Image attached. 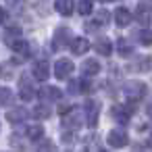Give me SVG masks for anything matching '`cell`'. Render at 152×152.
<instances>
[{
  "instance_id": "ba28073f",
  "label": "cell",
  "mask_w": 152,
  "mask_h": 152,
  "mask_svg": "<svg viewBox=\"0 0 152 152\" xmlns=\"http://www.w3.org/2000/svg\"><path fill=\"white\" fill-rule=\"evenodd\" d=\"M19 96L23 100H34V96H36V92H34V88H31L27 77H21V81H19Z\"/></svg>"
},
{
  "instance_id": "ac0fdd59",
  "label": "cell",
  "mask_w": 152,
  "mask_h": 152,
  "mask_svg": "<svg viewBox=\"0 0 152 152\" xmlns=\"http://www.w3.org/2000/svg\"><path fill=\"white\" fill-rule=\"evenodd\" d=\"M13 52L21 54L23 58H25V56H29V44H27V42H23V40H17V42L13 44Z\"/></svg>"
},
{
  "instance_id": "5bb4252c",
  "label": "cell",
  "mask_w": 152,
  "mask_h": 152,
  "mask_svg": "<svg viewBox=\"0 0 152 152\" xmlns=\"http://www.w3.org/2000/svg\"><path fill=\"white\" fill-rule=\"evenodd\" d=\"M40 96H42L44 100H52V102H58V100L63 98V92H61L58 88H42Z\"/></svg>"
},
{
  "instance_id": "6da1fadb",
  "label": "cell",
  "mask_w": 152,
  "mask_h": 152,
  "mask_svg": "<svg viewBox=\"0 0 152 152\" xmlns=\"http://www.w3.org/2000/svg\"><path fill=\"white\" fill-rule=\"evenodd\" d=\"M106 142H108L110 148H123V146L129 144V137H127V133H125L123 129H113V131L106 135Z\"/></svg>"
},
{
  "instance_id": "83f0119b",
  "label": "cell",
  "mask_w": 152,
  "mask_h": 152,
  "mask_svg": "<svg viewBox=\"0 0 152 152\" xmlns=\"http://www.w3.org/2000/svg\"><path fill=\"white\" fill-rule=\"evenodd\" d=\"M75 9H77L81 15H90V13H92V2H77Z\"/></svg>"
},
{
  "instance_id": "2e32d148",
  "label": "cell",
  "mask_w": 152,
  "mask_h": 152,
  "mask_svg": "<svg viewBox=\"0 0 152 152\" xmlns=\"http://www.w3.org/2000/svg\"><path fill=\"white\" fill-rule=\"evenodd\" d=\"M54 9H56V13H58V15H63V17H69V15L73 13L75 4H73V2H69V0H58V2L54 4Z\"/></svg>"
},
{
  "instance_id": "52a82bcc",
  "label": "cell",
  "mask_w": 152,
  "mask_h": 152,
  "mask_svg": "<svg viewBox=\"0 0 152 152\" xmlns=\"http://www.w3.org/2000/svg\"><path fill=\"white\" fill-rule=\"evenodd\" d=\"M48 75H50L48 63H46V61H38V63L34 65V77H36L38 81H46Z\"/></svg>"
},
{
  "instance_id": "9a60e30c",
  "label": "cell",
  "mask_w": 152,
  "mask_h": 152,
  "mask_svg": "<svg viewBox=\"0 0 152 152\" xmlns=\"http://www.w3.org/2000/svg\"><path fill=\"white\" fill-rule=\"evenodd\" d=\"M7 119L11 121V123H21V121H25L27 119V110L25 108H11L9 113H7Z\"/></svg>"
},
{
  "instance_id": "5b68a950",
  "label": "cell",
  "mask_w": 152,
  "mask_h": 152,
  "mask_svg": "<svg viewBox=\"0 0 152 152\" xmlns=\"http://www.w3.org/2000/svg\"><path fill=\"white\" fill-rule=\"evenodd\" d=\"M98 110H100V106H98L96 100H88L86 102V113H88V125L90 127H96V123H98Z\"/></svg>"
},
{
  "instance_id": "4fadbf2b",
  "label": "cell",
  "mask_w": 152,
  "mask_h": 152,
  "mask_svg": "<svg viewBox=\"0 0 152 152\" xmlns=\"http://www.w3.org/2000/svg\"><path fill=\"white\" fill-rule=\"evenodd\" d=\"M150 65H152V58H150V56H140V58H135V63L131 65V71L146 73V71H150Z\"/></svg>"
},
{
  "instance_id": "484cf974",
  "label": "cell",
  "mask_w": 152,
  "mask_h": 152,
  "mask_svg": "<svg viewBox=\"0 0 152 152\" xmlns=\"http://www.w3.org/2000/svg\"><path fill=\"white\" fill-rule=\"evenodd\" d=\"M38 152H56V146H54L50 140H44V142L38 146Z\"/></svg>"
},
{
  "instance_id": "30bf717a",
  "label": "cell",
  "mask_w": 152,
  "mask_h": 152,
  "mask_svg": "<svg viewBox=\"0 0 152 152\" xmlns=\"http://www.w3.org/2000/svg\"><path fill=\"white\" fill-rule=\"evenodd\" d=\"M125 92H127L131 98H140L142 94H146V86H144L142 81H129V83L125 86Z\"/></svg>"
},
{
  "instance_id": "3957f363",
  "label": "cell",
  "mask_w": 152,
  "mask_h": 152,
  "mask_svg": "<svg viewBox=\"0 0 152 152\" xmlns=\"http://www.w3.org/2000/svg\"><path fill=\"white\" fill-rule=\"evenodd\" d=\"M71 73H73V63H71L69 58L56 61V65H54V75H56L58 79H67Z\"/></svg>"
},
{
  "instance_id": "f546056e",
  "label": "cell",
  "mask_w": 152,
  "mask_h": 152,
  "mask_svg": "<svg viewBox=\"0 0 152 152\" xmlns=\"http://www.w3.org/2000/svg\"><path fill=\"white\" fill-rule=\"evenodd\" d=\"M69 92H71V94H77V92H81V81L73 79V81L69 83Z\"/></svg>"
},
{
  "instance_id": "1f68e13d",
  "label": "cell",
  "mask_w": 152,
  "mask_h": 152,
  "mask_svg": "<svg viewBox=\"0 0 152 152\" xmlns=\"http://www.w3.org/2000/svg\"><path fill=\"white\" fill-rule=\"evenodd\" d=\"M148 115H150V117H152V106H148Z\"/></svg>"
},
{
  "instance_id": "4dcf8cb0",
  "label": "cell",
  "mask_w": 152,
  "mask_h": 152,
  "mask_svg": "<svg viewBox=\"0 0 152 152\" xmlns=\"http://www.w3.org/2000/svg\"><path fill=\"white\" fill-rule=\"evenodd\" d=\"M7 21V13H4V9L0 7V23H4Z\"/></svg>"
},
{
  "instance_id": "4316f807",
  "label": "cell",
  "mask_w": 152,
  "mask_h": 152,
  "mask_svg": "<svg viewBox=\"0 0 152 152\" xmlns=\"http://www.w3.org/2000/svg\"><path fill=\"white\" fill-rule=\"evenodd\" d=\"M137 38H140V42H142V44H146V46H148V44H152V31H150V29L140 31V34H137Z\"/></svg>"
},
{
  "instance_id": "ffe728a7",
  "label": "cell",
  "mask_w": 152,
  "mask_h": 152,
  "mask_svg": "<svg viewBox=\"0 0 152 152\" xmlns=\"http://www.w3.org/2000/svg\"><path fill=\"white\" fill-rule=\"evenodd\" d=\"M19 36H21V31H19V27H11V29H9V31L4 34V42L13 46V44H15V42L19 40Z\"/></svg>"
},
{
  "instance_id": "44dd1931",
  "label": "cell",
  "mask_w": 152,
  "mask_h": 152,
  "mask_svg": "<svg viewBox=\"0 0 152 152\" xmlns=\"http://www.w3.org/2000/svg\"><path fill=\"white\" fill-rule=\"evenodd\" d=\"M113 119L115 121H121V123H125L127 119H129V115H127V110L125 108H121V106H113Z\"/></svg>"
},
{
  "instance_id": "7a4b0ae2",
  "label": "cell",
  "mask_w": 152,
  "mask_h": 152,
  "mask_svg": "<svg viewBox=\"0 0 152 152\" xmlns=\"http://www.w3.org/2000/svg\"><path fill=\"white\" fill-rule=\"evenodd\" d=\"M52 44H54V48H56V50H61V48L69 46V44H71V31H69L67 27H58V29H56V34H54Z\"/></svg>"
},
{
  "instance_id": "e0dca14e",
  "label": "cell",
  "mask_w": 152,
  "mask_h": 152,
  "mask_svg": "<svg viewBox=\"0 0 152 152\" xmlns=\"http://www.w3.org/2000/svg\"><path fill=\"white\" fill-rule=\"evenodd\" d=\"M94 48H96V52H98V54H102V56H108V54L113 52V44H110L108 40H104V38H102V40H98V42L94 44Z\"/></svg>"
},
{
  "instance_id": "d4e9b609",
  "label": "cell",
  "mask_w": 152,
  "mask_h": 152,
  "mask_svg": "<svg viewBox=\"0 0 152 152\" xmlns=\"http://www.w3.org/2000/svg\"><path fill=\"white\" fill-rule=\"evenodd\" d=\"M34 117H38V119H48V117H50V108H48L46 104H40V106L34 108Z\"/></svg>"
},
{
  "instance_id": "603a6c76",
  "label": "cell",
  "mask_w": 152,
  "mask_h": 152,
  "mask_svg": "<svg viewBox=\"0 0 152 152\" xmlns=\"http://www.w3.org/2000/svg\"><path fill=\"white\" fill-rule=\"evenodd\" d=\"M117 46H119V54H121V56H131V54H133V48L129 46V42L119 40V42H117Z\"/></svg>"
},
{
  "instance_id": "d6986e66",
  "label": "cell",
  "mask_w": 152,
  "mask_h": 152,
  "mask_svg": "<svg viewBox=\"0 0 152 152\" xmlns=\"http://www.w3.org/2000/svg\"><path fill=\"white\" fill-rule=\"evenodd\" d=\"M13 67H15L13 63H2V65H0V77H2V79H11L15 75V69Z\"/></svg>"
},
{
  "instance_id": "d6a6232c",
  "label": "cell",
  "mask_w": 152,
  "mask_h": 152,
  "mask_svg": "<svg viewBox=\"0 0 152 152\" xmlns=\"http://www.w3.org/2000/svg\"><path fill=\"white\" fill-rule=\"evenodd\" d=\"M100 152H106V150H100Z\"/></svg>"
},
{
  "instance_id": "7c38bea8",
  "label": "cell",
  "mask_w": 152,
  "mask_h": 152,
  "mask_svg": "<svg viewBox=\"0 0 152 152\" xmlns=\"http://www.w3.org/2000/svg\"><path fill=\"white\" fill-rule=\"evenodd\" d=\"M81 73H83L86 77H94V75H98V73H100V65H98V61H94V58L86 61V63L81 65Z\"/></svg>"
},
{
  "instance_id": "f1b7e54d",
  "label": "cell",
  "mask_w": 152,
  "mask_h": 152,
  "mask_svg": "<svg viewBox=\"0 0 152 152\" xmlns=\"http://www.w3.org/2000/svg\"><path fill=\"white\" fill-rule=\"evenodd\" d=\"M104 23H108V13L106 11H100L96 15V25H104Z\"/></svg>"
},
{
  "instance_id": "9c48e42d",
  "label": "cell",
  "mask_w": 152,
  "mask_h": 152,
  "mask_svg": "<svg viewBox=\"0 0 152 152\" xmlns=\"http://www.w3.org/2000/svg\"><path fill=\"white\" fill-rule=\"evenodd\" d=\"M115 23H117L119 27H125V25H129V23H131V13H129L127 9L119 7V9L115 11Z\"/></svg>"
},
{
  "instance_id": "277c9868",
  "label": "cell",
  "mask_w": 152,
  "mask_h": 152,
  "mask_svg": "<svg viewBox=\"0 0 152 152\" xmlns=\"http://www.w3.org/2000/svg\"><path fill=\"white\" fill-rule=\"evenodd\" d=\"M63 125L69 127V129H79V125H81V110H77V108L67 110V115L63 117Z\"/></svg>"
},
{
  "instance_id": "cb8c5ba5",
  "label": "cell",
  "mask_w": 152,
  "mask_h": 152,
  "mask_svg": "<svg viewBox=\"0 0 152 152\" xmlns=\"http://www.w3.org/2000/svg\"><path fill=\"white\" fill-rule=\"evenodd\" d=\"M42 135H44L42 125H31V127L27 129V137H29V140H40Z\"/></svg>"
},
{
  "instance_id": "8fae6325",
  "label": "cell",
  "mask_w": 152,
  "mask_h": 152,
  "mask_svg": "<svg viewBox=\"0 0 152 152\" xmlns=\"http://www.w3.org/2000/svg\"><path fill=\"white\" fill-rule=\"evenodd\" d=\"M71 52L73 54H86V50L90 48V42L86 40V38H75V40H71Z\"/></svg>"
},
{
  "instance_id": "8992f818",
  "label": "cell",
  "mask_w": 152,
  "mask_h": 152,
  "mask_svg": "<svg viewBox=\"0 0 152 152\" xmlns=\"http://www.w3.org/2000/svg\"><path fill=\"white\" fill-rule=\"evenodd\" d=\"M137 21L142 25H148L152 21V4H148V2L137 4Z\"/></svg>"
},
{
  "instance_id": "7402d4cb",
  "label": "cell",
  "mask_w": 152,
  "mask_h": 152,
  "mask_svg": "<svg viewBox=\"0 0 152 152\" xmlns=\"http://www.w3.org/2000/svg\"><path fill=\"white\" fill-rule=\"evenodd\" d=\"M13 102V92L9 88H0V106H7Z\"/></svg>"
}]
</instances>
